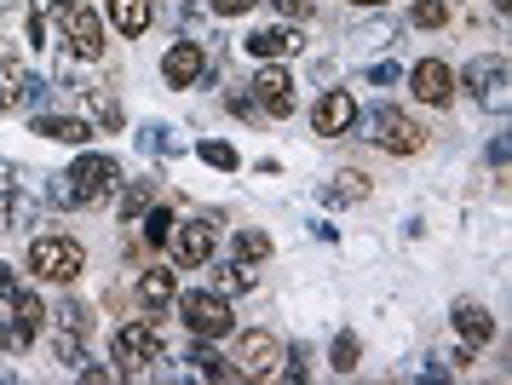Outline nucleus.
<instances>
[{"instance_id": "nucleus-2", "label": "nucleus", "mask_w": 512, "mask_h": 385, "mask_svg": "<svg viewBox=\"0 0 512 385\" xmlns=\"http://www.w3.org/2000/svg\"><path fill=\"white\" fill-rule=\"evenodd\" d=\"M455 87L472 92L478 110L507 115L512 110V64H507V52H484V58H472L466 75H455Z\"/></svg>"}, {"instance_id": "nucleus-26", "label": "nucleus", "mask_w": 512, "mask_h": 385, "mask_svg": "<svg viewBox=\"0 0 512 385\" xmlns=\"http://www.w3.org/2000/svg\"><path fill=\"white\" fill-rule=\"evenodd\" d=\"M52 317H58V328H64V334H81V340H87V328H93V305H81V299H64Z\"/></svg>"}, {"instance_id": "nucleus-39", "label": "nucleus", "mask_w": 512, "mask_h": 385, "mask_svg": "<svg viewBox=\"0 0 512 385\" xmlns=\"http://www.w3.org/2000/svg\"><path fill=\"white\" fill-rule=\"evenodd\" d=\"M18 288H24L18 271H12V265H0V299H18Z\"/></svg>"}, {"instance_id": "nucleus-6", "label": "nucleus", "mask_w": 512, "mask_h": 385, "mask_svg": "<svg viewBox=\"0 0 512 385\" xmlns=\"http://www.w3.org/2000/svg\"><path fill=\"white\" fill-rule=\"evenodd\" d=\"M236 380H277V368H282V340L271 334V328H248L242 340H236Z\"/></svg>"}, {"instance_id": "nucleus-18", "label": "nucleus", "mask_w": 512, "mask_h": 385, "mask_svg": "<svg viewBox=\"0 0 512 385\" xmlns=\"http://www.w3.org/2000/svg\"><path fill=\"white\" fill-rule=\"evenodd\" d=\"M81 104H87V121H93V133H121V127H127V110H121L116 92L81 87Z\"/></svg>"}, {"instance_id": "nucleus-31", "label": "nucleus", "mask_w": 512, "mask_h": 385, "mask_svg": "<svg viewBox=\"0 0 512 385\" xmlns=\"http://www.w3.org/2000/svg\"><path fill=\"white\" fill-rule=\"evenodd\" d=\"M392 41H397V23H363L351 35V46H392Z\"/></svg>"}, {"instance_id": "nucleus-3", "label": "nucleus", "mask_w": 512, "mask_h": 385, "mask_svg": "<svg viewBox=\"0 0 512 385\" xmlns=\"http://www.w3.org/2000/svg\"><path fill=\"white\" fill-rule=\"evenodd\" d=\"M116 184H121L116 156H98V150H87V156L64 173V184H58V202H64V207H98L110 190H116Z\"/></svg>"}, {"instance_id": "nucleus-38", "label": "nucleus", "mask_w": 512, "mask_h": 385, "mask_svg": "<svg viewBox=\"0 0 512 385\" xmlns=\"http://www.w3.org/2000/svg\"><path fill=\"white\" fill-rule=\"evenodd\" d=\"M225 104H231V115H242V121H254V115H259V104L248 98V92H231Z\"/></svg>"}, {"instance_id": "nucleus-42", "label": "nucleus", "mask_w": 512, "mask_h": 385, "mask_svg": "<svg viewBox=\"0 0 512 385\" xmlns=\"http://www.w3.org/2000/svg\"><path fill=\"white\" fill-rule=\"evenodd\" d=\"M346 6H363V12H374V6H392V0H346Z\"/></svg>"}, {"instance_id": "nucleus-22", "label": "nucleus", "mask_w": 512, "mask_h": 385, "mask_svg": "<svg viewBox=\"0 0 512 385\" xmlns=\"http://www.w3.org/2000/svg\"><path fill=\"white\" fill-rule=\"evenodd\" d=\"M213 294H254V271H248V265H242V259H231V265H219V271H213Z\"/></svg>"}, {"instance_id": "nucleus-8", "label": "nucleus", "mask_w": 512, "mask_h": 385, "mask_svg": "<svg viewBox=\"0 0 512 385\" xmlns=\"http://www.w3.org/2000/svg\"><path fill=\"white\" fill-rule=\"evenodd\" d=\"M167 248H173V265L196 271V265H208L213 253H219V230H213V219H173Z\"/></svg>"}, {"instance_id": "nucleus-10", "label": "nucleus", "mask_w": 512, "mask_h": 385, "mask_svg": "<svg viewBox=\"0 0 512 385\" xmlns=\"http://www.w3.org/2000/svg\"><path fill=\"white\" fill-rule=\"evenodd\" d=\"M374 144L386 150V156H420L426 150V127H420L415 115H403V110H374Z\"/></svg>"}, {"instance_id": "nucleus-24", "label": "nucleus", "mask_w": 512, "mask_h": 385, "mask_svg": "<svg viewBox=\"0 0 512 385\" xmlns=\"http://www.w3.org/2000/svg\"><path fill=\"white\" fill-rule=\"evenodd\" d=\"M196 156L208 161V167H219V173H236V167H242L236 144H225V138H202V144H196Z\"/></svg>"}, {"instance_id": "nucleus-12", "label": "nucleus", "mask_w": 512, "mask_h": 385, "mask_svg": "<svg viewBox=\"0 0 512 385\" xmlns=\"http://www.w3.org/2000/svg\"><path fill=\"white\" fill-rule=\"evenodd\" d=\"M409 92H415L420 104H432V110H449L455 104V69L443 64V58H420L409 69Z\"/></svg>"}, {"instance_id": "nucleus-30", "label": "nucleus", "mask_w": 512, "mask_h": 385, "mask_svg": "<svg viewBox=\"0 0 512 385\" xmlns=\"http://www.w3.org/2000/svg\"><path fill=\"white\" fill-rule=\"evenodd\" d=\"M18 87H24V64L18 58H0V110L18 104Z\"/></svg>"}, {"instance_id": "nucleus-17", "label": "nucleus", "mask_w": 512, "mask_h": 385, "mask_svg": "<svg viewBox=\"0 0 512 385\" xmlns=\"http://www.w3.org/2000/svg\"><path fill=\"white\" fill-rule=\"evenodd\" d=\"M104 18L116 23V35L139 41L144 29L156 23V0H104Z\"/></svg>"}, {"instance_id": "nucleus-14", "label": "nucleus", "mask_w": 512, "mask_h": 385, "mask_svg": "<svg viewBox=\"0 0 512 385\" xmlns=\"http://www.w3.org/2000/svg\"><path fill=\"white\" fill-rule=\"evenodd\" d=\"M305 35L294 29V23H271V29H254L248 41H242V52L254 58V64H277V58H288V52H300Z\"/></svg>"}, {"instance_id": "nucleus-19", "label": "nucleus", "mask_w": 512, "mask_h": 385, "mask_svg": "<svg viewBox=\"0 0 512 385\" xmlns=\"http://www.w3.org/2000/svg\"><path fill=\"white\" fill-rule=\"evenodd\" d=\"M35 133L52 138V144H87V138H93V121H87V115H52V110H41V115H35Z\"/></svg>"}, {"instance_id": "nucleus-37", "label": "nucleus", "mask_w": 512, "mask_h": 385, "mask_svg": "<svg viewBox=\"0 0 512 385\" xmlns=\"http://www.w3.org/2000/svg\"><path fill=\"white\" fill-rule=\"evenodd\" d=\"M369 81H374V87H397V81H403V69H397V64H369Z\"/></svg>"}, {"instance_id": "nucleus-23", "label": "nucleus", "mask_w": 512, "mask_h": 385, "mask_svg": "<svg viewBox=\"0 0 512 385\" xmlns=\"http://www.w3.org/2000/svg\"><path fill=\"white\" fill-rule=\"evenodd\" d=\"M156 196H162V190H156V184H150V179L127 184V196H121V219H127V225H139L144 213L156 207Z\"/></svg>"}, {"instance_id": "nucleus-28", "label": "nucleus", "mask_w": 512, "mask_h": 385, "mask_svg": "<svg viewBox=\"0 0 512 385\" xmlns=\"http://www.w3.org/2000/svg\"><path fill=\"white\" fill-rule=\"evenodd\" d=\"M409 23H415V29H443V23H449V0H415V6H409Z\"/></svg>"}, {"instance_id": "nucleus-32", "label": "nucleus", "mask_w": 512, "mask_h": 385, "mask_svg": "<svg viewBox=\"0 0 512 385\" xmlns=\"http://www.w3.org/2000/svg\"><path fill=\"white\" fill-rule=\"evenodd\" d=\"M58 363H64V368L87 363V345H81V334H58Z\"/></svg>"}, {"instance_id": "nucleus-15", "label": "nucleus", "mask_w": 512, "mask_h": 385, "mask_svg": "<svg viewBox=\"0 0 512 385\" xmlns=\"http://www.w3.org/2000/svg\"><path fill=\"white\" fill-rule=\"evenodd\" d=\"M449 322H455L461 345H472V351H484V345L495 340V317H489V305H478V299H455Z\"/></svg>"}, {"instance_id": "nucleus-27", "label": "nucleus", "mask_w": 512, "mask_h": 385, "mask_svg": "<svg viewBox=\"0 0 512 385\" xmlns=\"http://www.w3.org/2000/svg\"><path fill=\"white\" fill-rule=\"evenodd\" d=\"M236 259H242V265L271 259V236H265V230H236Z\"/></svg>"}, {"instance_id": "nucleus-36", "label": "nucleus", "mask_w": 512, "mask_h": 385, "mask_svg": "<svg viewBox=\"0 0 512 385\" xmlns=\"http://www.w3.org/2000/svg\"><path fill=\"white\" fill-rule=\"evenodd\" d=\"M259 0H208V12H219V18H242V12H254Z\"/></svg>"}, {"instance_id": "nucleus-41", "label": "nucleus", "mask_w": 512, "mask_h": 385, "mask_svg": "<svg viewBox=\"0 0 512 385\" xmlns=\"http://www.w3.org/2000/svg\"><path fill=\"white\" fill-rule=\"evenodd\" d=\"M35 12H58V6H70V0H29Z\"/></svg>"}, {"instance_id": "nucleus-40", "label": "nucleus", "mask_w": 512, "mask_h": 385, "mask_svg": "<svg viewBox=\"0 0 512 385\" xmlns=\"http://www.w3.org/2000/svg\"><path fill=\"white\" fill-rule=\"evenodd\" d=\"M472 357H478V351H472V345H461V351H449V368H455V374H466V368H472Z\"/></svg>"}, {"instance_id": "nucleus-1", "label": "nucleus", "mask_w": 512, "mask_h": 385, "mask_svg": "<svg viewBox=\"0 0 512 385\" xmlns=\"http://www.w3.org/2000/svg\"><path fill=\"white\" fill-rule=\"evenodd\" d=\"M29 276H41V282H58V288H70V282H81V271H87V248L75 242V236H58V230H47V236H35L29 242Z\"/></svg>"}, {"instance_id": "nucleus-34", "label": "nucleus", "mask_w": 512, "mask_h": 385, "mask_svg": "<svg viewBox=\"0 0 512 385\" xmlns=\"http://www.w3.org/2000/svg\"><path fill=\"white\" fill-rule=\"evenodd\" d=\"M18 213H24V202H18V190H0V236L18 225Z\"/></svg>"}, {"instance_id": "nucleus-35", "label": "nucleus", "mask_w": 512, "mask_h": 385, "mask_svg": "<svg viewBox=\"0 0 512 385\" xmlns=\"http://www.w3.org/2000/svg\"><path fill=\"white\" fill-rule=\"evenodd\" d=\"M288 368H277V380H294V385H305L311 380V368H305V351H294V357H282Z\"/></svg>"}, {"instance_id": "nucleus-16", "label": "nucleus", "mask_w": 512, "mask_h": 385, "mask_svg": "<svg viewBox=\"0 0 512 385\" xmlns=\"http://www.w3.org/2000/svg\"><path fill=\"white\" fill-rule=\"evenodd\" d=\"M173 294H179V276L167 271V265H144L139 282H133V299H139L144 311H162V305H173Z\"/></svg>"}, {"instance_id": "nucleus-7", "label": "nucleus", "mask_w": 512, "mask_h": 385, "mask_svg": "<svg viewBox=\"0 0 512 385\" xmlns=\"http://www.w3.org/2000/svg\"><path fill=\"white\" fill-rule=\"evenodd\" d=\"M58 29L70 41V58H81V64H98L104 58V18H98L93 6H81V0L58 6Z\"/></svg>"}, {"instance_id": "nucleus-9", "label": "nucleus", "mask_w": 512, "mask_h": 385, "mask_svg": "<svg viewBox=\"0 0 512 385\" xmlns=\"http://www.w3.org/2000/svg\"><path fill=\"white\" fill-rule=\"evenodd\" d=\"M254 104H259V115H271V121H288V115L300 110L294 75H288L282 64H259V69H254Z\"/></svg>"}, {"instance_id": "nucleus-20", "label": "nucleus", "mask_w": 512, "mask_h": 385, "mask_svg": "<svg viewBox=\"0 0 512 385\" xmlns=\"http://www.w3.org/2000/svg\"><path fill=\"white\" fill-rule=\"evenodd\" d=\"M190 368H196L202 380H236V368L225 363L219 351H213V340H196V345H190Z\"/></svg>"}, {"instance_id": "nucleus-33", "label": "nucleus", "mask_w": 512, "mask_h": 385, "mask_svg": "<svg viewBox=\"0 0 512 385\" xmlns=\"http://www.w3.org/2000/svg\"><path fill=\"white\" fill-rule=\"evenodd\" d=\"M271 6H277L282 23H305L311 12H317V0H271Z\"/></svg>"}, {"instance_id": "nucleus-4", "label": "nucleus", "mask_w": 512, "mask_h": 385, "mask_svg": "<svg viewBox=\"0 0 512 385\" xmlns=\"http://www.w3.org/2000/svg\"><path fill=\"white\" fill-rule=\"evenodd\" d=\"M167 357V334L162 322L133 317L116 328V374H150V368Z\"/></svg>"}, {"instance_id": "nucleus-21", "label": "nucleus", "mask_w": 512, "mask_h": 385, "mask_svg": "<svg viewBox=\"0 0 512 385\" xmlns=\"http://www.w3.org/2000/svg\"><path fill=\"white\" fill-rule=\"evenodd\" d=\"M369 173L363 167H346V173H334V184H328V202H369Z\"/></svg>"}, {"instance_id": "nucleus-25", "label": "nucleus", "mask_w": 512, "mask_h": 385, "mask_svg": "<svg viewBox=\"0 0 512 385\" xmlns=\"http://www.w3.org/2000/svg\"><path fill=\"white\" fill-rule=\"evenodd\" d=\"M357 363H363V340H357V334H340V340L328 345V368H334V374H351Z\"/></svg>"}, {"instance_id": "nucleus-11", "label": "nucleus", "mask_w": 512, "mask_h": 385, "mask_svg": "<svg viewBox=\"0 0 512 385\" xmlns=\"http://www.w3.org/2000/svg\"><path fill=\"white\" fill-rule=\"evenodd\" d=\"M357 127V98L346 87H328L317 104H311V133L317 138H346Z\"/></svg>"}, {"instance_id": "nucleus-13", "label": "nucleus", "mask_w": 512, "mask_h": 385, "mask_svg": "<svg viewBox=\"0 0 512 385\" xmlns=\"http://www.w3.org/2000/svg\"><path fill=\"white\" fill-rule=\"evenodd\" d=\"M202 75H208V46L202 41H173L162 52V81L167 87H196V81H202Z\"/></svg>"}, {"instance_id": "nucleus-5", "label": "nucleus", "mask_w": 512, "mask_h": 385, "mask_svg": "<svg viewBox=\"0 0 512 385\" xmlns=\"http://www.w3.org/2000/svg\"><path fill=\"white\" fill-rule=\"evenodd\" d=\"M173 305H179V322H185L196 340H225V334L236 328L231 299L213 294V288H190V294H173Z\"/></svg>"}, {"instance_id": "nucleus-29", "label": "nucleus", "mask_w": 512, "mask_h": 385, "mask_svg": "<svg viewBox=\"0 0 512 385\" xmlns=\"http://www.w3.org/2000/svg\"><path fill=\"white\" fill-rule=\"evenodd\" d=\"M139 225H144V242H156V248H162L167 236H173V207L156 202V207H150V213L139 219Z\"/></svg>"}]
</instances>
